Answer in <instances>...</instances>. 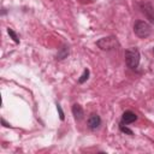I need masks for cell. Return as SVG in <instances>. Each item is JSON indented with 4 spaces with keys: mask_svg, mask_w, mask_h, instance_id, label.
<instances>
[{
    "mask_svg": "<svg viewBox=\"0 0 154 154\" xmlns=\"http://www.w3.org/2000/svg\"><path fill=\"white\" fill-rule=\"evenodd\" d=\"M137 119V116L131 112V111H125L122 116V122L125 123V124H130V123H134L135 120Z\"/></svg>",
    "mask_w": 154,
    "mask_h": 154,
    "instance_id": "6",
    "label": "cell"
},
{
    "mask_svg": "<svg viewBox=\"0 0 154 154\" xmlns=\"http://www.w3.org/2000/svg\"><path fill=\"white\" fill-rule=\"evenodd\" d=\"M153 53H154V48H153Z\"/></svg>",
    "mask_w": 154,
    "mask_h": 154,
    "instance_id": "14",
    "label": "cell"
},
{
    "mask_svg": "<svg viewBox=\"0 0 154 154\" xmlns=\"http://www.w3.org/2000/svg\"><path fill=\"white\" fill-rule=\"evenodd\" d=\"M67 55H69V47H67V46H63V47L59 49L58 54H57V59L61 60V59L66 58Z\"/></svg>",
    "mask_w": 154,
    "mask_h": 154,
    "instance_id": "8",
    "label": "cell"
},
{
    "mask_svg": "<svg viewBox=\"0 0 154 154\" xmlns=\"http://www.w3.org/2000/svg\"><path fill=\"white\" fill-rule=\"evenodd\" d=\"M125 64L131 70H135L140 64V52L136 47H130L125 51Z\"/></svg>",
    "mask_w": 154,
    "mask_h": 154,
    "instance_id": "1",
    "label": "cell"
},
{
    "mask_svg": "<svg viewBox=\"0 0 154 154\" xmlns=\"http://www.w3.org/2000/svg\"><path fill=\"white\" fill-rule=\"evenodd\" d=\"M97 47L102 51H112V49H117V47L119 46L118 41L116 37L113 36H108V37H102L96 42Z\"/></svg>",
    "mask_w": 154,
    "mask_h": 154,
    "instance_id": "3",
    "label": "cell"
},
{
    "mask_svg": "<svg viewBox=\"0 0 154 154\" xmlns=\"http://www.w3.org/2000/svg\"><path fill=\"white\" fill-rule=\"evenodd\" d=\"M88 78H89V70H88V69H85V70L83 71V75H82V76H81V78L78 79V83H84Z\"/></svg>",
    "mask_w": 154,
    "mask_h": 154,
    "instance_id": "9",
    "label": "cell"
},
{
    "mask_svg": "<svg viewBox=\"0 0 154 154\" xmlns=\"http://www.w3.org/2000/svg\"><path fill=\"white\" fill-rule=\"evenodd\" d=\"M72 114H73V117H75L76 120H81V119L83 118V116H84L83 108H82L78 103H75V105L72 106Z\"/></svg>",
    "mask_w": 154,
    "mask_h": 154,
    "instance_id": "7",
    "label": "cell"
},
{
    "mask_svg": "<svg viewBox=\"0 0 154 154\" xmlns=\"http://www.w3.org/2000/svg\"><path fill=\"white\" fill-rule=\"evenodd\" d=\"M140 10L146 16V18L150 23L154 24V8H153V6L149 2H142V4H140Z\"/></svg>",
    "mask_w": 154,
    "mask_h": 154,
    "instance_id": "4",
    "label": "cell"
},
{
    "mask_svg": "<svg viewBox=\"0 0 154 154\" xmlns=\"http://www.w3.org/2000/svg\"><path fill=\"white\" fill-rule=\"evenodd\" d=\"M7 32H8V35H10L11 37H12V40H13V41H14L16 43H19V40H18V36L16 35V32H14V31H13L12 29H10V28H8V29H7Z\"/></svg>",
    "mask_w": 154,
    "mask_h": 154,
    "instance_id": "10",
    "label": "cell"
},
{
    "mask_svg": "<svg viewBox=\"0 0 154 154\" xmlns=\"http://www.w3.org/2000/svg\"><path fill=\"white\" fill-rule=\"evenodd\" d=\"M119 129H120V131H123V132H125V134H128V135H132V130L128 129V128H126V126H124L123 124H120V125H119Z\"/></svg>",
    "mask_w": 154,
    "mask_h": 154,
    "instance_id": "11",
    "label": "cell"
},
{
    "mask_svg": "<svg viewBox=\"0 0 154 154\" xmlns=\"http://www.w3.org/2000/svg\"><path fill=\"white\" fill-rule=\"evenodd\" d=\"M100 125H101V118H100V116L99 114H95V113L90 114L89 118H88V126H89V129L90 130H96V129L100 128Z\"/></svg>",
    "mask_w": 154,
    "mask_h": 154,
    "instance_id": "5",
    "label": "cell"
},
{
    "mask_svg": "<svg viewBox=\"0 0 154 154\" xmlns=\"http://www.w3.org/2000/svg\"><path fill=\"white\" fill-rule=\"evenodd\" d=\"M1 123L4 124V126H6V128H10V124H7V123L5 122V119H1Z\"/></svg>",
    "mask_w": 154,
    "mask_h": 154,
    "instance_id": "13",
    "label": "cell"
},
{
    "mask_svg": "<svg viewBox=\"0 0 154 154\" xmlns=\"http://www.w3.org/2000/svg\"><path fill=\"white\" fill-rule=\"evenodd\" d=\"M134 32H135L138 37L146 38V37H148V36L150 35V32H152V26H150L147 22H144V20H137V22L135 23V25H134Z\"/></svg>",
    "mask_w": 154,
    "mask_h": 154,
    "instance_id": "2",
    "label": "cell"
},
{
    "mask_svg": "<svg viewBox=\"0 0 154 154\" xmlns=\"http://www.w3.org/2000/svg\"><path fill=\"white\" fill-rule=\"evenodd\" d=\"M57 109H58V112H59V117H60V119L61 120H64V112H63V109H61V107H60V105H57Z\"/></svg>",
    "mask_w": 154,
    "mask_h": 154,
    "instance_id": "12",
    "label": "cell"
}]
</instances>
